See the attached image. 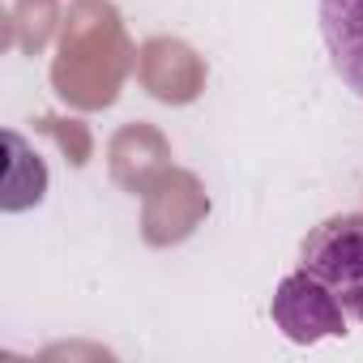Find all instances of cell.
<instances>
[{
  "label": "cell",
  "instance_id": "6da1fadb",
  "mask_svg": "<svg viewBox=\"0 0 363 363\" xmlns=\"http://www.w3.org/2000/svg\"><path fill=\"white\" fill-rule=\"evenodd\" d=\"M299 269L329 286L342 312L363 325V214H337L320 223L303 240Z\"/></svg>",
  "mask_w": 363,
  "mask_h": 363
},
{
  "label": "cell",
  "instance_id": "7a4b0ae2",
  "mask_svg": "<svg viewBox=\"0 0 363 363\" xmlns=\"http://www.w3.org/2000/svg\"><path fill=\"white\" fill-rule=\"evenodd\" d=\"M274 320L282 325V333L291 342H316V337H342L346 333L342 303L308 269L282 278V286L274 295Z\"/></svg>",
  "mask_w": 363,
  "mask_h": 363
},
{
  "label": "cell",
  "instance_id": "3957f363",
  "mask_svg": "<svg viewBox=\"0 0 363 363\" xmlns=\"http://www.w3.org/2000/svg\"><path fill=\"white\" fill-rule=\"evenodd\" d=\"M320 39L333 73L363 99V0H320Z\"/></svg>",
  "mask_w": 363,
  "mask_h": 363
}]
</instances>
